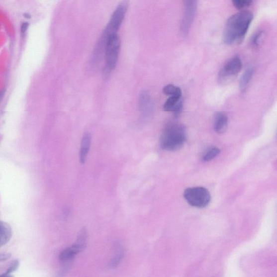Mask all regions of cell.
Masks as SVG:
<instances>
[{
  "label": "cell",
  "mask_w": 277,
  "mask_h": 277,
  "mask_svg": "<svg viewBox=\"0 0 277 277\" xmlns=\"http://www.w3.org/2000/svg\"><path fill=\"white\" fill-rule=\"evenodd\" d=\"M253 18V14L248 10L239 12L230 16L224 30L223 40L225 44L232 45L241 43Z\"/></svg>",
  "instance_id": "cell-1"
},
{
  "label": "cell",
  "mask_w": 277,
  "mask_h": 277,
  "mask_svg": "<svg viewBox=\"0 0 277 277\" xmlns=\"http://www.w3.org/2000/svg\"><path fill=\"white\" fill-rule=\"evenodd\" d=\"M186 138L185 127L177 122H169L164 129L160 145L164 150L177 151L185 143Z\"/></svg>",
  "instance_id": "cell-2"
},
{
  "label": "cell",
  "mask_w": 277,
  "mask_h": 277,
  "mask_svg": "<svg viewBox=\"0 0 277 277\" xmlns=\"http://www.w3.org/2000/svg\"><path fill=\"white\" fill-rule=\"evenodd\" d=\"M128 8L126 1L120 3L113 12L110 19L102 34L100 44H106V42L109 36L116 34L123 20H124Z\"/></svg>",
  "instance_id": "cell-3"
},
{
  "label": "cell",
  "mask_w": 277,
  "mask_h": 277,
  "mask_svg": "<svg viewBox=\"0 0 277 277\" xmlns=\"http://www.w3.org/2000/svg\"><path fill=\"white\" fill-rule=\"evenodd\" d=\"M120 48V39L118 34L109 37L105 44V65L104 72L105 73L112 71L118 63Z\"/></svg>",
  "instance_id": "cell-4"
},
{
  "label": "cell",
  "mask_w": 277,
  "mask_h": 277,
  "mask_svg": "<svg viewBox=\"0 0 277 277\" xmlns=\"http://www.w3.org/2000/svg\"><path fill=\"white\" fill-rule=\"evenodd\" d=\"M184 196L190 206L199 208L207 206L211 199L210 192L203 187L187 188L185 190Z\"/></svg>",
  "instance_id": "cell-5"
},
{
  "label": "cell",
  "mask_w": 277,
  "mask_h": 277,
  "mask_svg": "<svg viewBox=\"0 0 277 277\" xmlns=\"http://www.w3.org/2000/svg\"><path fill=\"white\" fill-rule=\"evenodd\" d=\"M242 60L238 56L229 60L221 68L218 74V82L221 84H225L232 81L242 68Z\"/></svg>",
  "instance_id": "cell-6"
},
{
  "label": "cell",
  "mask_w": 277,
  "mask_h": 277,
  "mask_svg": "<svg viewBox=\"0 0 277 277\" xmlns=\"http://www.w3.org/2000/svg\"><path fill=\"white\" fill-rule=\"evenodd\" d=\"M198 6V2L195 0H188L184 2V14L182 17L181 30L182 35L186 37L189 33L193 22Z\"/></svg>",
  "instance_id": "cell-7"
},
{
  "label": "cell",
  "mask_w": 277,
  "mask_h": 277,
  "mask_svg": "<svg viewBox=\"0 0 277 277\" xmlns=\"http://www.w3.org/2000/svg\"><path fill=\"white\" fill-rule=\"evenodd\" d=\"M139 108L144 118H149L154 112L155 106L147 92H141L139 96Z\"/></svg>",
  "instance_id": "cell-8"
},
{
  "label": "cell",
  "mask_w": 277,
  "mask_h": 277,
  "mask_svg": "<svg viewBox=\"0 0 277 277\" xmlns=\"http://www.w3.org/2000/svg\"><path fill=\"white\" fill-rule=\"evenodd\" d=\"M183 108L182 94L170 96L164 104L163 109L166 112H173L178 116L182 112Z\"/></svg>",
  "instance_id": "cell-9"
},
{
  "label": "cell",
  "mask_w": 277,
  "mask_h": 277,
  "mask_svg": "<svg viewBox=\"0 0 277 277\" xmlns=\"http://www.w3.org/2000/svg\"><path fill=\"white\" fill-rule=\"evenodd\" d=\"M228 118L223 112H217L214 115V128L219 134L224 133L228 126Z\"/></svg>",
  "instance_id": "cell-10"
},
{
  "label": "cell",
  "mask_w": 277,
  "mask_h": 277,
  "mask_svg": "<svg viewBox=\"0 0 277 277\" xmlns=\"http://www.w3.org/2000/svg\"><path fill=\"white\" fill-rule=\"evenodd\" d=\"M92 136L89 132H86L83 135L81 151L79 153L80 162L84 164L87 159L91 144Z\"/></svg>",
  "instance_id": "cell-11"
},
{
  "label": "cell",
  "mask_w": 277,
  "mask_h": 277,
  "mask_svg": "<svg viewBox=\"0 0 277 277\" xmlns=\"http://www.w3.org/2000/svg\"><path fill=\"white\" fill-rule=\"evenodd\" d=\"M12 235L13 233L9 225L4 221H0V248L10 241Z\"/></svg>",
  "instance_id": "cell-12"
},
{
  "label": "cell",
  "mask_w": 277,
  "mask_h": 277,
  "mask_svg": "<svg viewBox=\"0 0 277 277\" xmlns=\"http://www.w3.org/2000/svg\"><path fill=\"white\" fill-rule=\"evenodd\" d=\"M79 253L75 245L64 250L59 255V260L62 264L73 262L74 259Z\"/></svg>",
  "instance_id": "cell-13"
},
{
  "label": "cell",
  "mask_w": 277,
  "mask_h": 277,
  "mask_svg": "<svg viewBox=\"0 0 277 277\" xmlns=\"http://www.w3.org/2000/svg\"><path fill=\"white\" fill-rule=\"evenodd\" d=\"M254 73L255 69L253 67L249 68L244 73L239 82V89L241 92H244L247 89Z\"/></svg>",
  "instance_id": "cell-14"
},
{
  "label": "cell",
  "mask_w": 277,
  "mask_h": 277,
  "mask_svg": "<svg viewBox=\"0 0 277 277\" xmlns=\"http://www.w3.org/2000/svg\"><path fill=\"white\" fill-rule=\"evenodd\" d=\"M115 247L116 253L108 265L110 269H115L118 267L125 255L124 249L120 244H117Z\"/></svg>",
  "instance_id": "cell-15"
},
{
  "label": "cell",
  "mask_w": 277,
  "mask_h": 277,
  "mask_svg": "<svg viewBox=\"0 0 277 277\" xmlns=\"http://www.w3.org/2000/svg\"><path fill=\"white\" fill-rule=\"evenodd\" d=\"M88 231L86 229H82L79 234L77 241L75 245L76 246L79 253L84 251L87 244Z\"/></svg>",
  "instance_id": "cell-16"
},
{
  "label": "cell",
  "mask_w": 277,
  "mask_h": 277,
  "mask_svg": "<svg viewBox=\"0 0 277 277\" xmlns=\"http://www.w3.org/2000/svg\"><path fill=\"white\" fill-rule=\"evenodd\" d=\"M220 152L219 149L217 147L211 148L206 151L205 155L202 157V162H208L212 161L219 155Z\"/></svg>",
  "instance_id": "cell-17"
},
{
  "label": "cell",
  "mask_w": 277,
  "mask_h": 277,
  "mask_svg": "<svg viewBox=\"0 0 277 277\" xmlns=\"http://www.w3.org/2000/svg\"><path fill=\"white\" fill-rule=\"evenodd\" d=\"M164 93L168 96L182 94V90L174 85L170 84L165 86L163 89Z\"/></svg>",
  "instance_id": "cell-18"
},
{
  "label": "cell",
  "mask_w": 277,
  "mask_h": 277,
  "mask_svg": "<svg viewBox=\"0 0 277 277\" xmlns=\"http://www.w3.org/2000/svg\"><path fill=\"white\" fill-rule=\"evenodd\" d=\"M232 3L238 9H242L249 7L253 3V1L252 0H233Z\"/></svg>",
  "instance_id": "cell-19"
},
{
  "label": "cell",
  "mask_w": 277,
  "mask_h": 277,
  "mask_svg": "<svg viewBox=\"0 0 277 277\" xmlns=\"http://www.w3.org/2000/svg\"><path fill=\"white\" fill-rule=\"evenodd\" d=\"M19 266L20 262L18 261V260H16L13 262H11L4 274L11 275L12 273H14L15 271L18 269Z\"/></svg>",
  "instance_id": "cell-20"
},
{
  "label": "cell",
  "mask_w": 277,
  "mask_h": 277,
  "mask_svg": "<svg viewBox=\"0 0 277 277\" xmlns=\"http://www.w3.org/2000/svg\"><path fill=\"white\" fill-rule=\"evenodd\" d=\"M263 35L264 33L262 31L256 33L252 39V44L255 46L259 45Z\"/></svg>",
  "instance_id": "cell-21"
},
{
  "label": "cell",
  "mask_w": 277,
  "mask_h": 277,
  "mask_svg": "<svg viewBox=\"0 0 277 277\" xmlns=\"http://www.w3.org/2000/svg\"><path fill=\"white\" fill-rule=\"evenodd\" d=\"M10 257L11 255L9 253L0 254V263L9 260Z\"/></svg>",
  "instance_id": "cell-22"
}]
</instances>
